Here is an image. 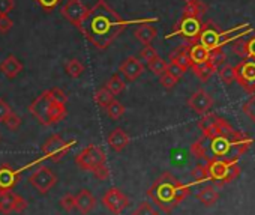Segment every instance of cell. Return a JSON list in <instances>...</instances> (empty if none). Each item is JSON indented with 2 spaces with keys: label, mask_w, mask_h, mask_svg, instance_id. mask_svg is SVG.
<instances>
[{
  "label": "cell",
  "mask_w": 255,
  "mask_h": 215,
  "mask_svg": "<svg viewBox=\"0 0 255 215\" xmlns=\"http://www.w3.org/2000/svg\"><path fill=\"white\" fill-rule=\"evenodd\" d=\"M189 54H191L192 65L194 63H204V62H209V59H210V50H207L201 42L191 44L189 45Z\"/></svg>",
  "instance_id": "cell-24"
},
{
  "label": "cell",
  "mask_w": 255,
  "mask_h": 215,
  "mask_svg": "<svg viewBox=\"0 0 255 215\" xmlns=\"http://www.w3.org/2000/svg\"><path fill=\"white\" fill-rule=\"evenodd\" d=\"M183 2L188 5V3H194V2H198V0H183Z\"/></svg>",
  "instance_id": "cell-51"
},
{
  "label": "cell",
  "mask_w": 255,
  "mask_h": 215,
  "mask_svg": "<svg viewBox=\"0 0 255 215\" xmlns=\"http://www.w3.org/2000/svg\"><path fill=\"white\" fill-rule=\"evenodd\" d=\"M252 146V139L242 133L234 131L227 136L206 137L201 136L197 142L191 145V154L204 161L210 160H239Z\"/></svg>",
  "instance_id": "cell-2"
},
{
  "label": "cell",
  "mask_w": 255,
  "mask_h": 215,
  "mask_svg": "<svg viewBox=\"0 0 255 215\" xmlns=\"http://www.w3.org/2000/svg\"><path fill=\"white\" fill-rule=\"evenodd\" d=\"M197 199L204 205V206H212L218 202L219 199V193L216 191V188L213 185H206L203 187L198 193H197Z\"/></svg>",
  "instance_id": "cell-25"
},
{
  "label": "cell",
  "mask_w": 255,
  "mask_h": 215,
  "mask_svg": "<svg viewBox=\"0 0 255 215\" xmlns=\"http://www.w3.org/2000/svg\"><path fill=\"white\" fill-rule=\"evenodd\" d=\"M219 74V78L225 83V84H233L236 81V68L230 63H225L221 66V69L218 71Z\"/></svg>",
  "instance_id": "cell-30"
},
{
  "label": "cell",
  "mask_w": 255,
  "mask_h": 215,
  "mask_svg": "<svg viewBox=\"0 0 255 215\" xmlns=\"http://www.w3.org/2000/svg\"><path fill=\"white\" fill-rule=\"evenodd\" d=\"M14 27V21L8 15H0V33H8Z\"/></svg>",
  "instance_id": "cell-43"
},
{
  "label": "cell",
  "mask_w": 255,
  "mask_h": 215,
  "mask_svg": "<svg viewBox=\"0 0 255 215\" xmlns=\"http://www.w3.org/2000/svg\"><path fill=\"white\" fill-rule=\"evenodd\" d=\"M21 71H23V63L14 54H9L8 57L2 60V63H0V72L9 80H14L15 77H18Z\"/></svg>",
  "instance_id": "cell-18"
},
{
  "label": "cell",
  "mask_w": 255,
  "mask_h": 215,
  "mask_svg": "<svg viewBox=\"0 0 255 215\" xmlns=\"http://www.w3.org/2000/svg\"><path fill=\"white\" fill-rule=\"evenodd\" d=\"M198 128L201 130L203 136L206 137H216V136H227L234 133L236 130L221 116L209 113L204 115L200 121H198Z\"/></svg>",
  "instance_id": "cell-7"
},
{
  "label": "cell",
  "mask_w": 255,
  "mask_h": 215,
  "mask_svg": "<svg viewBox=\"0 0 255 215\" xmlns=\"http://www.w3.org/2000/svg\"><path fill=\"white\" fill-rule=\"evenodd\" d=\"M105 86L110 89V92H111L113 95H119V93H122V92L125 90V87H126L125 81L120 78V75H119V74H114V75L107 81V84H105Z\"/></svg>",
  "instance_id": "cell-32"
},
{
  "label": "cell",
  "mask_w": 255,
  "mask_h": 215,
  "mask_svg": "<svg viewBox=\"0 0 255 215\" xmlns=\"http://www.w3.org/2000/svg\"><path fill=\"white\" fill-rule=\"evenodd\" d=\"M191 175H192V178L195 179V182H204V181H210L207 164H198V166H195V167L192 169Z\"/></svg>",
  "instance_id": "cell-34"
},
{
  "label": "cell",
  "mask_w": 255,
  "mask_h": 215,
  "mask_svg": "<svg viewBox=\"0 0 255 215\" xmlns=\"http://www.w3.org/2000/svg\"><path fill=\"white\" fill-rule=\"evenodd\" d=\"M35 2H36L45 12H51V11H54V9L62 3V0H35Z\"/></svg>",
  "instance_id": "cell-40"
},
{
  "label": "cell",
  "mask_w": 255,
  "mask_h": 215,
  "mask_svg": "<svg viewBox=\"0 0 255 215\" xmlns=\"http://www.w3.org/2000/svg\"><path fill=\"white\" fill-rule=\"evenodd\" d=\"M140 57L149 63V62H152L153 59H156V57H158V51H156V50L149 44V45H144V47L141 48V51H140Z\"/></svg>",
  "instance_id": "cell-37"
},
{
  "label": "cell",
  "mask_w": 255,
  "mask_h": 215,
  "mask_svg": "<svg viewBox=\"0 0 255 215\" xmlns=\"http://www.w3.org/2000/svg\"><path fill=\"white\" fill-rule=\"evenodd\" d=\"M243 112L255 122V96H252V98L243 105Z\"/></svg>",
  "instance_id": "cell-47"
},
{
  "label": "cell",
  "mask_w": 255,
  "mask_h": 215,
  "mask_svg": "<svg viewBox=\"0 0 255 215\" xmlns=\"http://www.w3.org/2000/svg\"><path fill=\"white\" fill-rule=\"evenodd\" d=\"M206 164L209 169L210 181L218 187H224V185L233 182L240 175V166H239L237 160L218 158V160L206 161Z\"/></svg>",
  "instance_id": "cell-6"
},
{
  "label": "cell",
  "mask_w": 255,
  "mask_h": 215,
  "mask_svg": "<svg viewBox=\"0 0 255 215\" xmlns=\"http://www.w3.org/2000/svg\"><path fill=\"white\" fill-rule=\"evenodd\" d=\"M105 112H107V115L111 118V119H114V121H117V119H120L123 115H125V105L122 104V102H119L117 99H114L107 109H105Z\"/></svg>",
  "instance_id": "cell-31"
},
{
  "label": "cell",
  "mask_w": 255,
  "mask_h": 215,
  "mask_svg": "<svg viewBox=\"0 0 255 215\" xmlns=\"http://www.w3.org/2000/svg\"><path fill=\"white\" fill-rule=\"evenodd\" d=\"M170 62L179 63L180 66H183L185 69L192 66V60H191V54H189V45L188 44H182L179 45L174 51H171L170 54Z\"/></svg>",
  "instance_id": "cell-22"
},
{
  "label": "cell",
  "mask_w": 255,
  "mask_h": 215,
  "mask_svg": "<svg viewBox=\"0 0 255 215\" xmlns=\"http://www.w3.org/2000/svg\"><path fill=\"white\" fill-rule=\"evenodd\" d=\"M191 69H192L194 75H195L200 81L206 83V81L210 80V77L216 72L218 68H216L212 62H204V63H194V65L191 66Z\"/></svg>",
  "instance_id": "cell-23"
},
{
  "label": "cell",
  "mask_w": 255,
  "mask_h": 215,
  "mask_svg": "<svg viewBox=\"0 0 255 215\" xmlns=\"http://www.w3.org/2000/svg\"><path fill=\"white\" fill-rule=\"evenodd\" d=\"M186 71H188V69H185V68L180 66L179 63H174V62H170V63H168V72L173 74V75H174L176 78H179V80L182 78V75H183Z\"/></svg>",
  "instance_id": "cell-45"
},
{
  "label": "cell",
  "mask_w": 255,
  "mask_h": 215,
  "mask_svg": "<svg viewBox=\"0 0 255 215\" xmlns=\"http://www.w3.org/2000/svg\"><path fill=\"white\" fill-rule=\"evenodd\" d=\"M225 60H227V54L224 53L222 48H216V50L210 51V59H209V62H212L216 68L225 65Z\"/></svg>",
  "instance_id": "cell-36"
},
{
  "label": "cell",
  "mask_w": 255,
  "mask_h": 215,
  "mask_svg": "<svg viewBox=\"0 0 255 215\" xmlns=\"http://www.w3.org/2000/svg\"><path fill=\"white\" fill-rule=\"evenodd\" d=\"M236 81L248 93H255V59H243L236 66Z\"/></svg>",
  "instance_id": "cell-10"
},
{
  "label": "cell",
  "mask_w": 255,
  "mask_h": 215,
  "mask_svg": "<svg viewBox=\"0 0 255 215\" xmlns=\"http://www.w3.org/2000/svg\"><path fill=\"white\" fill-rule=\"evenodd\" d=\"M0 193H2V190H0Z\"/></svg>",
  "instance_id": "cell-52"
},
{
  "label": "cell",
  "mask_w": 255,
  "mask_h": 215,
  "mask_svg": "<svg viewBox=\"0 0 255 215\" xmlns=\"http://www.w3.org/2000/svg\"><path fill=\"white\" fill-rule=\"evenodd\" d=\"M159 81H161V84H162L165 89H173V87L177 84L179 78H176L173 74H170V72L167 71L164 75H161V77H159Z\"/></svg>",
  "instance_id": "cell-41"
},
{
  "label": "cell",
  "mask_w": 255,
  "mask_h": 215,
  "mask_svg": "<svg viewBox=\"0 0 255 215\" xmlns=\"http://www.w3.org/2000/svg\"><path fill=\"white\" fill-rule=\"evenodd\" d=\"M60 206L66 211V212H71L77 208L75 205V196L74 194H65L62 199H60Z\"/></svg>",
  "instance_id": "cell-38"
},
{
  "label": "cell",
  "mask_w": 255,
  "mask_h": 215,
  "mask_svg": "<svg viewBox=\"0 0 255 215\" xmlns=\"http://www.w3.org/2000/svg\"><path fill=\"white\" fill-rule=\"evenodd\" d=\"M50 92H51V95H53V98H54L56 101L66 104V101H68V96H66V93H65L62 89H59V87H53V89H50Z\"/></svg>",
  "instance_id": "cell-50"
},
{
  "label": "cell",
  "mask_w": 255,
  "mask_h": 215,
  "mask_svg": "<svg viewBox=\"0 0 255 215\" xmlns=\"http://www.w3.org/2000/svg\"><path fill=\"white\" fill-rule=\"evenodd\" d=\"M18 178H20L18 172H15L9 166H0V190L2 191L12 190Z\"/></svg>",
  "instance_id": "cell-21"
},
{
  "label": "cell",
  "mask_w": 255,
  "mask_h": 215,
  "mask_svg": "<svg viewBox=\"0 0 255 215\" xmlns=\"http://www.w3.org/2000/svg\"><path fill=\"white\" fill-rule=\"evenodd\" d=\"M248 32H251L249 24H240L231 30H221L219 26L213 21L209 20L203 24L198 42H201L207 50L213 51L216 48H222V45L228 44L230 41H236L237 38H242L243 35H246Z\"/></svg>",
  "instance_id": "cell-5"
},
{
  "label": "cell",
  "mask_w": 255,
  "mask_h": 215,
  "mask_svg": "<svg viewBox=\"0 0 255 215\" xmlns=\"http://www.w3.org/2000/svg\"><path fill=\"white\" fill-rule=\"evenodd\" d=\"M114 101V95L110 92V89L107 86L101 87L96 93H95V102L98 105H101L102 109H107V107Z\"/></svg>",
  "instance_id": "cell-28"
},
{
  "label": "cell",
  "mask_w": 255,
  "mask_h": 215,
  "mask_svg": "<svg viewBox=\"0 0 255 215\" xmlns=\"http://www.w3.org/2000/svg\"><path fill=\"white\" fill-rule=\"evenodd\" d=\"M3 124H5L9 130L15 131V130H18V128H20V125H21V118L12 112V113L6 118V121H5Z\"/></svg>",
  "instance_id": "cell-42"
},
{
  "label": "cell",
  "mask_w": 255,
  "mask_h": 215,
  "mask_svg": "<svg viewBox=\"0 0 255 215\" xmlns=\"http://www.w3.org/2000/svg\"><path fill=\"white\" fill-rule=\"evenodd\" d=\"M149 69H150L156 77H161V75H164V74L168 71V63H167L164 59H161V57L158 56L156 59H153L152 62H149Z\"/></svg>",
  "instance_id": "cell-33"
},
{
  "label": "cell",
  "mask_w": 255,
  "mask_h": 215,
  "mask_svg": "<svg viewBox=\"0 0 255 215\" xmlns=\"http://www.w3.org/2000/svg\"><path fill=\"white\" fill-rule=\"evenodd\" d=\"M186 104H188V107H189V109H191L194 113L204 116V115L209 113V110L213 107V98H212V95H210L209 92H206L204 89H198L197 92H194V93L188 98Z\"/></svg>",
  "instance_id": "cell-15"
},
{
  "label": "cell",
  "mask_w": 255,
  "mask_h": 215,
  "mask_svg": "<svg viewBox=\"0 0 255 215\" xmlns=\"http://www.w3.org/2000/svg\"><path fill=\"white\" fill-rule=\"evenodd\" d=\"M102 203L111 214L120 215L128 206H129V199L126 197V194L122 190L113 187L107 190V193L102 196Z\"/></svg>",
  "instance_id": "cell-13"
},
{
  "label": "cell",
  "mask_w": 255,
  "mask_h": 215,
  "mask_svg": "<svg viewBox=\"0 0 255 215\" xmlns=\"http://www.w3.org/2000/svg\"><path fill=\"white\" fill-rule=\"evenodd\" d=\"M156 35H158V30L150 24H141L135 29V36L140 42H143V45L152 44V41L156 38Z\"/></svg>",
  "instance_id": "cell-26"
},
{
  "label": "cell",
  "mask_w": 255,
  "mask_h": 215,
  "mask_svg": "<svg viewBox=\"0 0 255 215\" xmlns=\"http://www.w3.org/2000/svg\"><path fill=\"white\" fill-rule=\"evenodd\" d=\"M60 12L65 20H68L72 26L80 29L84 18L89 14V8L81 2V0H68V2L62 6Z\"/></svg>",
  "instance_id": "cell-12"
},
{
  "label": "cell",
  "mask_w": 255,
  "mask_h": 215,
  "mask_svg": "<svg viewBox=\"0 0 255 215\" xmlns=\"http://www.w3.org/2000/svg\"><path fill=\"white\" fill-rule=\"evenodd\" d=\"M65 71L69 77L72 78H78L81 77V74L84 72V65L78 60V59H69L65 63Z\"/></svg>",
  "instance_id": "cell-29"
},
{
  "label": "cell",
  "mask_w": 255,
  "mask_h": 215,
  "mask_svg": "<svg viewBox=\"0 0 255 215\" xmlns=\"http://www.w3.org/2000/svg\"><path fill=\"white\" fill-rule=\"evenodd\" d=\"M128 24L129 21H125L105 0H98L78 30L98 50H107Z\"/></svg>",
  "instance_id": "cell-1"
},
{
  "label": "cell",
  "mask_w": 255,
  "mask_h": 215,
  "mask_svg": "<svg viewBox=\"0 0 255 215\" xmlns=\"http://www.w3.org/2000/svg\"><path fill=\"white\" fill-rule=\"evenodd\" d=\"M233 51L242 57V59H246V41L242 39V38H237L234 42H233Z\"/></svg>",
  "instance_id": "cell-39"
},
{
  "label": "cell",
  "mask_w": 255,
  "mask_h": 215,
  "mask_svg": "<svg viewBox=\"0 0 255 215\" xmlns=\"http://www.w3.org/2000/svg\"><path fill=\"white\" fill-rule=\"evenodd\" d=\"M74 143L75 142H65L59 134H54L42 145V152L47 158L56 163V161H60L69 152Z\"/></svg>",
  "instance_id": "cell-11"
},
{
  "label": "cell",
  "mask_w": 255,
  "mask_h": 215,
  "mask_svg": "<svg viewBox=\"0 0 255 215\" xmlns=\"http://www.w3.org/2000/svg\"><path fill=\"white\" fill-rule=\"evenodd\" d=\"M12 113V110H11V107L0 98V122H5L6 121V118L9 116Z\"/></svg>",
  "instance_id": "cell-48"
},
{
  "label": "cell",
  "mask_w": 255,
  "mask_h": 215,
  "mask_svg": "<svg viewBox=\"0 0 255 215\" xmlns=\"http://www.w3.org/2000/svg\"><path fill=\"white\" fill-rule=\"evenodd\" d=\"M92 173H93V176H95L96 179H99V181H107V179L110 178V170H108V167H107L105 164L96 167Z\"/></svg>",
  "instance_id": "cell-44"
},
{
  "label": "cell",
  "mask_w": 255,
  "mask_h": 215,
  "mask_svg": "<svg viewBox=\"0 0 255 215\" xmlns=\"http://www.w3.org/2000/svg\"><path fill=\"white\" fill-rule=\"evenodd\" d=\"M131 215H159V212L149 202H143L137 206V209Z\"/></svg>",
  "instance_id": "cell-35"
},
{
  "label": "cell",
  "mask_w": 255,
  "mask_h": 215,
  "mask_svg": "<svg viewBox=\"0 0 255 215\" xmlns=\"http://www.w3.org/2000/svg\"><path fill=\"white\" fill-rule=\"evenodd\" d=\"M75 205H77V209L83 215H87L96 206V199H95V196L89 190H81L75 196Z\"/></svg>",
  "instance_id": "cell-20"
},
{
  "label": "cell",
  "mask_w": 255,
  "mask_h": 215,
  "mask_svg": "<svg viewBox=\"0 0 255 215\" xmlns=\"http://www.w3.org/2000/svg\"><path fill=\"white\" fill-rule=\"evenodd\" d=\"M246 59H255V35L246 41Z\"/></svg>",
  "instance_id": "cell-49"
},
{
  "label": "cell",
  "mask_w": 255,
  "mask_h": 215,
  "mask_svg": "<svg viewBox=\"0 0 255 215\" xmlns=\"http://www.w3.org/2000/svg\"><path fill=\"white\" fill-rule=\"evenodd\" d=\"M119 71L126 77V80L135 81V80L144 72V65H143L141 60H138L135 56H129V57H126V59L120 63Z\"/></svg>",
  "instance_id": "cell-17"
},
{
  "label": "cell",
  "mask_w": 255,
  "mask_h": 215,
  "mask_svg": "<svg viewBox=\"0 0 255 215\" xmlns=\"http://www.w3.org/2000/svg\"><path fill=\"white\" fill-rule=\"evenodd\" d=\"M131 139L129 136H128L122 128H116L113 130L108 137H107V143L110 145V148L116 152H122L128 145H129Z\"/></svg>",
  "instance_id": "cell-19"
},
{
  "label": "cell",
  "mask_w": 255,
  "mask_h": 215,
  "mask_svg": "<svg viewBox=\"0 0 255 215\" xmlns=\"http://www.w3.org/2000/svg\"><path fill=\"white\" fill-rule=\"evenodd\" d=\"M30 185H33L41 194L48 193L57 182V176L48 167H39L29 176Z\"/></svg>",
  "instance_id": "cell-14"
},
{
  "label": "cell",
  "mask_w": 255,
  "mask_h": 215,
  "mask_svg": "<svg viewBox=\"0 0 255 215\" xmlns=\"http://www.w3.org/2000/svg\"><path fill=\"white\" fill-rule=\"evenodd\" d=\"M27 208V202L14 194L11 190L0 193V212L9 214V212H23Z\"/></svg>",
  "instance_id": "cell-16"
},
{
  "label": "cell",
  "mask_w": 255,
  "mask_h": 215,
  "mask_svg": "<svg viewBox=\"0 0 255 215\" xmlns=\"http://www.w3.org/2000/svg\"><path fill=\"white\" fill-rule=\"evenodd\" d=\"M105 161H107L105 152L102 151V148L96 145H89L75 157V164L86 172H93L96 167L105 164Z\"/></svg>",
  "instance_id": "cell-8"
},
{
  "label": "cell",
  "mask_w": 255,
  "mask_h": 215,
  "mask_svg": "<svg viewBox=\"0 0 255 215\" xmlns=\"http://www.w3.org/2000/svg\"><path fill=\"white\" fill-rule=\"evenodd\" d=\"M206 11H207V5L203 2V0H198V2L185 5V8L182 11V15L183 17H197V18H201Z\"/></svg>",
  "instance_id": "cell-27"
},
{
  "label": "cell",
  "mask_w": 255,
  "mask_h": 215,
  "mask_svg": "<svg viewBox=\"0 0 255 215\" xmlns=\"http://www.w3.org/2000/svg\"><path fill=\"white\" fill-rule=\"evenodd\" d=\"M29 112L35 116L39 124L50 127L65 119L66 116V104L59 102L53 98L50 90L41 93L29 107Z\"/></svg>",
  "instance_id": "cell-4"
},
{
  "label": "cell",
  "mask_w": 255,
  "mask_h": 215,
  "mask_svg": "<svg viewBox=\"0 0 255 215\" xmlns=\"http://www.w3.org/2000/svg\"><path fill=\"white\" fill-rule=\"evenodd\" d=\"M203 21L201 18H197V17H183L177 21L176 27H174V32L173 35H179L182 38L186 39L185 44L191 45V44H195L198 42V38H200V33H201V29H203Z\"/></svg>",
  "instance_id": "cell-9"
},
{
  "label": "cell",
  "mask_w": 255,
  "mask_h": 215,
  "mask_svg": "<svg viewBox=\"0 0 255 215\" xmlns=\"http://www.w3.org/2000/svg\"><path fill=\"white\" fill-rule=\"evenodd\" d=\"M189 194L191 187L182 184L174 175L168 172L162 173L147 190V196L165 214H171L177 208V205L183 202Z\"/></svg>",
  "instance_id": "cell-3"
},
{
  "label": "cell",
  "mask_w": 255,
  "mask_h": 215,
  "mask_svg": "<svg viewBox=\"0 0 255 215\" xmlns=\"http://www.w3.org/2000/svg\"><path fill=\"white\" fill-rule=\"evenodd\" d=\"M14 6H15L14 0H0V15H9Z\"/></svg>",
  "instance_id": "cell-46"
}]
</instances>
